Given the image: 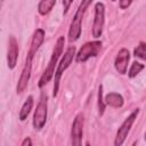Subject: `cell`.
I'll list each match as a JSON object with an SVG mask.
<instances>
[{"label": "cell", "instance_id": "cell-18", "mask_svg": "<svg viewBox=\"0 0 146 146\" xmlns=\"http://www.w3.org/2000/svg\"><path fill=\"white\" fill-rule=\"evenodd\" d=\"M104 110H105V104L103 102V86H99L98 89V113L99 115L104 114Z\"/></svg>", "mask_w": 146, "mask_h": 146}, {"label": "cell", "instance_id": "cell-17", "mask_svg": "<svg viewBox=\"0 0 146 146\" xmlns=\"http://www.w3.org/2000/svg\"><path fill=\"white\" fill-rule=\"evenodd\" d=\"M144 68V64H141V63H138V62H133L132 64H131V67H130V70H129V78H135L141 70Z\"/></svg>", "mask_w": 146, "mask_h": 146}, {"label": "cell", "instance_id": "cell-9", "mask_svg": "<svg viewBox=\"0 0 146 146\" xmlns=\"http://www.w3.org/2000/svg\"><path fill=\"white\" fill-rule=\"evenodd\" d=\"M83 114L79 113L72 124V130H71V143L72 145L79 146L81 145V139H82V133H83Z\"/></svg>", "mask_w": 146, "mask_h": 146}, {"label": "cell", "instance_id": "cell-10", "mask_svg": "<svg viewBox=\"0 0 146 146\" xmlns=\"http://www.w3.org/2000/svg\"><path fill=\"white\" fill-rule=\"evenodd\" d=\"M17 58H18V43H17L15 36H10L9 43H8V55H7L8 67L10 70H13L16 66Z\"/></svg>", "mask_w": 146, "mask_h": 146}, {"label": "cell", "instance_id": "cell-22", "mask_svg": "<svg viewBox=\"0 0 146 146\" xmlns=\"http://www.w3.org/2000/svg\"><path fill=\"white\" fill-rule=\"evenodd\" d=\"M144 138H145V140H146V132H145V137H144Z\"/></svg>", "mask_w": 146, "mask_h": 146}, {"label": "cell", "instance_id": "cell-2", "mask_svg": "<svg viewBox=\"0 0 146 146\" xmlns=\"http://www.w3.org/2000/svg\"><path fill=\"white\" fill-rule=\"evenodd\" d=\"M92 0H82L74 17H73V21L70 25V30H68V41L70 42H73V41H76L80 35H81V23H82V18H83V15L87 10V8L89 7V5L91 3Z\"/></svg>", "mask_w": 146, "mask_h": 146}, {"label": "cell", "instance_id": "cell-11", "mask_svg": "<svg viewBox=\"0 0 146 146\" xmlns=\"http://www.w3.org/2000/svg\"><path fill=\"white\" fill-rule=\"evenodd\" d=\"M129 59H130V54H129L128 49L122 48L119 51V54L115 58V62H114V66H115V68L119 73H121V74L127 73V67H128Z\"/></svg>", "mask_w": 146, "mask_h": 146}, {"label": "cell", "instance_id": "cell-14", "mask_svg": "<svg viewBox=\"0 0 146 146\" xmlns=\"http://www.w3.org/2000/svg\"><path fill=\"white\" fill-rule=\"evenodd\" d=\"M32 107H33V97L32 96H29L27 99L25 100V103L23 104L21 111H19V120L21 121H24L29 116Z\"/></svg>", "mask_w": 146, "mask_h": 146}, {"label": "cell", "instance_id": "cell-20", "mask_svg": "<svg viewBox=\"0 0 146 146\" xmlns=\"http://www.w3.org/2000/svg\"><path fill=\"white\" fill-rule=\"evenodd\" d=\"M73 2V0H63V6H64V14L67 13V10L70 9L71 3Z\"/></svg>", "mask_w": 146, "mask_h": 146}, {"label": "cell", "instance_id": "cell-21", "mask_svg": "<svg viewBox=\"0 0 146 146\" xmlns=\"http://www.w3.org/2000/svg\"><path fill=\"white\" fill-rule=\"evenodd\" d=\"M32 145V140L27 137V138H25L23 141H22V146H31Z\"/></svg>", "mask_w": 146, "mask_h": 146}, {"label": "cell", "instance_id": "cell-19", "mask_svg": "<svg viewBox=\"0 0 146 146\" xmlns=\"http://www.w3.org/2000/svg\"><path fill=\"white\" fill-rule=\"evenodd\" d=\"M132 0H120V8L121 9H127L131 5Z\"/></svg>", "mask_w": 146, "mask_h": 146}, {"label": "cell", "instance_id": "cell-12", "mask_svg": "<svg viewBox=\"0 0 146 146\" xmlns=\"http://www.w3.org/2000/svg\"><path fill=\"white\" fill-rule=\"evenodd\" d=\"M43 41H44V31L42 29H38L34 32L33 36H32V40H31V44H30V49L29 50L32 51V52H34V54H36L38 49L43 43Z\"/></svg>", "mask_w": 146, "mask_h": 146}, {"label": "cell", "instance_id": "cell-23", "mask_svg": "<svg viewBox=\"0 0 146 146\" xmlns=\"http://www.w3.org/2000/svg\"><path fill=\"white\" fill-rule=\"evenodd\" d=\"M112 1H115V0H112Z\"/></svg>", "mask_w": 146, "mask_h": 146}, {"label": "cell", "instance_id": "cell-1", "mask_svg": "<svg viewBox=\"0 0 146 146\" xmlns=\"http://www.w3.org/2000/svg\"><path fill=\"white\" fill-rule=\"evenodd\" d=\"M64 36H59L57 39V42L54 47V50H52V54H51V57H50V60H49V64L47 66V68L44 70L43 74L41 75L40 80H39V83H38V87L39 88H42L43 86H46L50 79L52 78L54 73H55V66L57 64V60L59 58V56L62 55V51H63V48H64Z\"/></svg>", "mask_w": 146, "mask_h": 146}, {"label": "cell", "instance_id": "cell-8", "mask_svg": "<svg viewBox=\"0 0 146 146\" xmlns=\"http://www.w3.org/2000/svg\"><path fill=\"white\" fill-rule=\"evenodd\" d=\"M105 22V6L102 2H97L95 5V19L92 24V35L94 38H99L103 33Z\"/></svg>", "mask_w": 146, "mask_h": 146}, {"label": "cell", "instance_id": "cell-6", "mask_svg": "<svg viewBox=\"0 0 146 146\" xmlns=\"http://www.w3.org/2000/svg\"><path fill=\"white\" fill-rule=\"evenodd\" d=\"M34 52L32 51H27V56H26V59H25V64H24V67L22 70V74L19 76V80H18V83H17V94H21L25 90L29 81H30V76H31V71H32V62H33V57H34Z\"/></svg>", "mask_w": 146, "mask_h": 146}, {"label": "cell", "instance_id": "cell-15", "mask_svg": "<svg viewBox=\"0 0 146 146\" xmlns=\"http://www.w3.org/2000/svg\"><path fill=\"white\" fill-rule=\"evenodd\" d=\"M56 0H41L38 6V11L40 15H47L55 6Z\"/></svg>", "mask_w": 146, "mask_h": 146}, {"label": "cell", "instance_id": "cell-4", "mask_svg": "<svg viewBox=\"0 0 146 146\" xmlns=\"http://www.w3.org/2000/svg\"><path fill=\"white\" fill-rule=\"evenodd\" d=\"M102 49V42L100 41H90L84 43L80 50L78 51V54L75 55V60L78 63H83L86 60H88L90 57H96L99 51Z\"/></svg>", "mask_w": 146, "mask_h": 146}, {"label": "cell", "instance_id": "cell-16", "mask_svg": "<svg viewBox=\"0 0 146 146\" xmlns=\"http://www.w3.org/2000/svg\"><path fill=\"white\" fill-rule=\"evenodd\" d=\"M133 55L143 60H146V42H140L133 50Z\"/></svg>", "mask_w": 146, "mask_h": 146}, {"label": "cell", "instance_id": "cell-13", "mask_svg": "<svg viewBox=\"0 0 146 146\" xmlns=\"http://www.w3.org/2000/svg\"><path fill=\"white\" fill-rule=\"evenodd\" d=\"M105 103L112 107H115V108H119V107H122L124 100H123V97L120 95V94H116V92H110L106 95L105 97Z\"/></svg>", "mask_w": 146, "mask_h": 146}, {"label": "cell", "instance_id": "cell-5", "mask_svg": "<svg viewBox=\"0 0 146 146\" xmlns=\"http://www.w3.org/2000/svg\"><path fill=\"white\" fill-rule=\"evenodd\" d=\"M47 95L42 94L41 99L36 106V110L33 115V127L35 130H41L47 121Z\"/></svg>", "mask_w": 146, "mask_h": 146}, {"label": "cell", "instance_id": "cell-3", "mask_svg": "<svg viewBox=\"0 0 146 146\" xmlns=\"http://www.w3.org/2000/svg\"><path fill=\"white\" fill-rule=\"evenodd\" d=\"M75 56V48L73 46L68 47L67 50L65 51L62 60L59 62L58 64V67L55 72V81H54V90H52V96L56 97L57 96V92H58V88H59V80H60V76L62 74L64 73V71L70 66V64L72 63L73 60V57Z\"/></svg>", "mask_w": 146, "mask_h": 146}, {"label": "cell", "instance_id": "cell-7", "mask_svg": "<svg viewBox=\"0 0 146 146\" xmlns=\"http://www.w3.org/2000/svg\"><path fill=\"white\" fill-rule=\"evenodd\" d=\"M138 113H139V110H135L124 120V122L121 124V127L119 128V130L116 132V137H115V140H114V145L115 146H120V145H122L124 143V140H125V138H127V136H128V133H129V131H130V129H131V127H132Z\"/></svg>", "mask_w": 146, "mask_h": 146}]
</instances>
